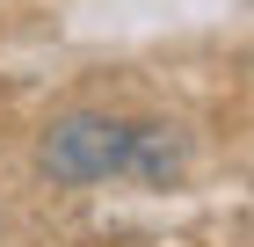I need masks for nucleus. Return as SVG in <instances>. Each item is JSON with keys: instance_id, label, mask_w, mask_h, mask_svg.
<instances>
[{"instance_id": "obj_1", "label": "nucleus", "mask_w": 254, "mask_h": 247, "mask_svg": "<svg viewBox=\"0 0 254 247\" xmlns=\"http://www.w3.org/2000/svg\"><path fill=\"white\" fill-rule=\"evenodd\" d=\"M37 167L51 189H102V182L131 174V124L109 109H65L44 124Z\"/></svg>"}, {"instance_id": "obj_2", "label": "nucleus", "mask_w": 254, "mask_h": 247, "mask_svg": "<svg viewBox=\"0 0 254 247\" xmlns=\"http://www.w3.org/2000/svg\"><path fill=\"white\" fill-rule=\"evenodd\" d=\"M182 167H189V131H182V124H167V116H145V124H131V182H145V189H167Z\"/></svg>"}]
</instances>
